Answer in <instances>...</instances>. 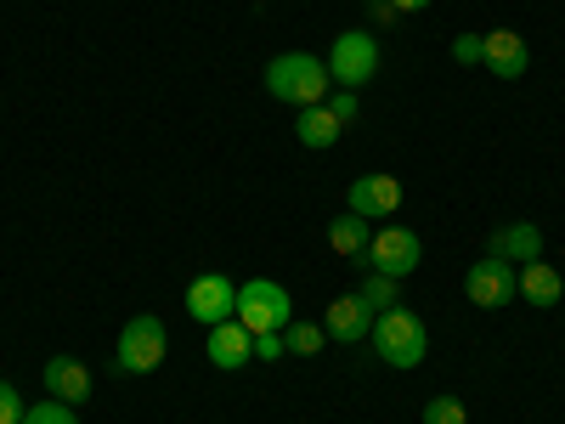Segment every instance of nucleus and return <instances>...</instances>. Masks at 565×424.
Returning <instances> with one entry per match:
<instances>
[{"instance_id":"f257e3e1","label":"nucleus","mask_w":565,"mask_h":424,"mask_svg":"<svg viewBox=\"0 0 565 424\" xmlns=\"http://www.w3.org/2000/svg\"><path fill=\"white\" fill-rule=\"evenodd\" d=\"M328 63L311 52H282L266 63V97L271 103H289V108H317L328 103Z\"/></svg>"},{"instance_id":"f03ea898","label":"nucleus","mask_w":565,"mask_h":424,"mask_svg":"<svg viewBox=\"0 0 565 424\" xmlns=\"http://www.w3.org/2000/svg\"><path fill=\"white\" fill-rule=\"evenodd\" d=\"M373 357H380L385 368H418L424 357H430V328L418 322V311L407 306H391L373 317Z\"/></svg>"},{"instance_id":"7ed1b4c3","label":"nucleus","mask_w":565,"mask_h":424,"mask_svg":"<svg viewBox=\"0 0 565 424\" xmlns=\"http://www.w3.org/2000/svg\"><path fill=\"white\" fill-rule=\"evenodd\" d=\"M170 357V328L153 311H136L119 328V346H114V373H153Z\"/></svg>"},{"instance_id":"20e7f679","label":"nucleus","mask_w":565,"mask_h":424,"mask_svg":"<svg viewBox=\"0 0 565 424\" xmlns=\"http://www.w3.org/2000/svg\"><path fill=\"white\" fill-rule=\"evenodd\" d=\"M380 63H385V52H380V34L373 29H345V34H334V45H328V80L345 85V91L373 85Z\"/></svg>"},{"instance_id":"39448f33","label":"nucleus","mask_w":565,"mask_h":424,"mask_svg":"<svg viewBox=\"0 0 565 424\" xmlns=\"http://www.w3.org/2000/svg\"><path fill=\"white\" fill-rule=\"evenodd\" d=\"M238 322L249 328V335H282V328L295 322L289 289H282V283H271V277L238 283Z\"/></svg>"},{"instance_id":"423d86ee","label":"nucleus","mask_w":565,"mask_h":424,"mask_svg":"<svg viewBox=\"0 0 565 424\" xmlns=\"http://www.w3.org/2000/svg\"><path fill=\"white\" fill-rule=\"evenodd\" d=\"M418 261H424V239L413 226H402V221H385L380 232H373V244H367V255L356 261L362 272H385V277H413L418 272Z\"/></svg>"},{"instance_id":"0eeeda50","label":"nucleus","mask_w":565,"mask_h":424,"mask_svg":"<svg viewBox=\"0 0 565 424\" xmlns=\"http://www.w3.org/2000/svg\"><path fill=\"white\" fill-rule=\"evenodd\" d=\"M463 295L469 306H481V311H503L509 300H521V266H509V261H476L463 272Z\"/></svg>"},{"instance_id":"6e6552de","label":"nucleus","mask_w":565,"mask_h":424,"mask_svg":"<svg viewBox=\"0 0 565 424\" xmlns=\"http://www.w3.org/2000/svg\"><path fill=\"white\" fill-rule=\"evenodd\" d=\"M186 317L215 328V322H232L238 317V283H232L226 272H199L193 283H186Z\"/></svg>"},{"instance_id":"1a4fd4ad","label":"nucleus","mask_w":565,"mask_h":424,"mask_svg":"<svg viewBox=\"0 0 565 424\" xmlns=\"http://www.w3.org/2000/svg\"><path fill=\"white\" fill-rule=\"evenodd\" d=\"M345 210L362 215V221H373V215H396V210H402V181H396L391 170H367V176H356V181H351V193H345Z\"/></svg>"},{"instance_id":"9d476101","label":"nucleus","mask_w":565,"mask_h":424,"mask_svg":"<svg viewBox=\"0 0 565 424\" xmlns=\"http://www.w3.org/2000/svg\"><path fill=\"white\" fill-rule=\"evenodd\" d=\"M204 357H210L221 373H238V368L255 362V335H249L238 317H232V322H215L210 340H204Z\"/></svg>"},{"instance_id":"9b49d317","label":"nucleus","mask_w":565,"mask_h":424,"mask_svg":"<svg viewBox=\"0 0 565 424\" xmlns=\"http://www.w3.org/2000/svg\"><path fill=\"white\" fill-rule=\"evenodd\" d=\"M487 255L492 261H509V266H526V261H543V226L532 221H509L487 239Z\"/></svg>"},{"instance_id":"f8f14e48","label":"nucleus","mask_w":565,"mask_h":424,"mask_svg":"<svg viewBox=\"0 0 565 424\" xmlns=\"http://www.w3.org/2000/svg\"><path fill=\"white\" fill-rule=\"evenodd\" d=\"M481 68H492V80H521V74L532 68L526 34H514V29H487V63H481Z\"/></svg>"},{"instance_id":"ddd939ff","label":"nucleus","mask_w":565,"mask_h":424,"mask_svg":"<svg viewBox=\"0 0 565 424\" xmlns=\"http://www.w3.org/2000/svg\"><path fill=\"white\" fill-rule=\"evenodd\" d=\"M40 380H45V396H57V402H68V407L90 402V368H85L79 357H68V351L45 362Z\"/></svg>"},{"instance_id":"4468645a","label":"nucleus","mask_w":565,"mask_h":424,"mask_svg":"<svg viewBox=\"0 0 565 424\" xmlns=\"http://www.w3.org/2000/svg\"><path fill=\"white\" fill-rule=\"evenodd\" d=\"M322 335H328V340H340V346H362V340L373 335V311L362 306V295H340L334 306H328Z\"/></svg>"},{"instance_id":"2eb2a0df","label":"nucleus","mask_w":565,"mask_h":424,"mask_svg":"<svg viewBox=\"0 0 565 424\" xmlns=\"http://www.w3.org/2000/svg\"><path fill=\"white\" fill-rule=\"evenodd\" d=\"M559 295H565V277H559L548 261H526V266H521V300H526V306L548 311V306H559Z\"/></svg>"},{"instance_id":"dca6fc26","label":"nucleus","mask_w":565,"mask_h":424,"mask_svg":"<svg viewBox=\"0 0 565 424\" xmlns=\"http://www.w3.org/2000/svg\"><path fill=\"white\" fill-rule=\"evenodd\" d=\"M367 244H373V221H362V215H351V210L328 221V250H334V255L362 261V255H367Z\"/></svg>"},{"instance_id":"f3484780","label":"nucleus","mask_w":565,"mask_h":424,"mask_svg":"<svg viewBox=\"0 0 565 424\" xmlns=\"http://www.w3.org/2000/svg\"><path fill=\"white\" fill-rule=\"evenodd\" d=\"M340 130H345V125H340L334 114H328V103H317V108H300V114H295V136H300V148H317V153H322V148H334V141H340Z\"/></svg>"},{"instance_id":"a211bd4d","label":"nucleus","mask_w":565,"mask_h":424,"mask_svg":"<svg viewBox=\"0 0 565 424\" xmlns=\"http://www.w3.org/2000/svg\"><path fill=\"white\" fill-rule=\"evenodd\" d=\"M356 295H362V306H367L373 317H380V311H391V306H402V283H396V277H385V272H367Z\"/></svg>"},{"instance_id":"6ab92c4d","label":"nucleus","mask_w":565,"mask_h":424,"mask_svg":"<svg viewBox=\"0 0 565 424\" xmlns=\"http://www.w3.org/2000/svg\"><path fill=\"white\" fill-rule=\"evenodd\" d=\"M322 322H289V328H282V351H289V357H317L322 351Z\"/></svg>"},{"instance_id":"aec40b11","label":"nucleus","mask_w":565,"mask_h":424,"mask_svg":"<svg viewBox=\"0 0 565 424\" xmlns=\"http://www.w3.org/2000/svg\"><path fill=\"white\" fill-rule=\"evenodd\" d=\"M418 424H469V407H463V396H430Z\"/></svg>"},{"instance_id":"412c9836","label":"nucleus","mask_w":565,"mask_h":424,"mask_svg":"<svg viewBox=\"0 0 565 424\" xmlns=\"http://www.w3.org/2000/svg\"><path fill=\"white\" fill-rule=\"evenodd\" d=\"M23 424H79V413L68 402H57V396H40V402H29Z\"/></svg>"},{"instance_id":"4be33fe9","label":"nucleus","mask_w":565,"mask_h":424,"mask_svg":"<svg viewBox=\"0 0 565 424\" xmlns=\"http://www.w3.org/2000/svg\"><path fill=\"white\" fill-rule=\"evenodd\" d=\"M452 63H463V68L487 63V34H452Z\"/></svg>"},{"instance_id":"5701e85b","label":"nucleus","mask_w":565,"mask_h":424,"mask_svg":"<svg viewBox=\"0 0 565 424\" xmlns=\"http://www.w3.org/2000/svg\"><path fill=\"white\" fill-rule=\"evenodd\" d=\"M328 114H334L340 125H351V119L362 114V97H356V91H345V85H340V91H328Z\"/></svg>"},{"instance_id":"b1692460","label":"nucleus","mask_w":565,"mask_h":424,"mask_svg":"<svg viewBox=\"0 0 565 424\" xmlns=\"http://www.w3.org/2000/svg\"><path fill=\"white\" fill-rule=\"evenodd\" d=\"M23 413H29V402L18 396V385L0 380V424H23Z\"/></svg>"},{"instance_id":"393cba45","label":"nucleus","mask_w":565,"mask_h":424,"mask_svg":"<svg viewBox=\"0 0 565 424\" xmlns=\"http://www.w3.org/2000/svg\"><path fill=\"white\" fill-rule=\"evenodd\" d=\"M255 362H282V335H255Z\"/></svg>"},{"instance_id":"a878e982","label":"nucleus","mask_w":565,"mask_h":424,"mask_svg":"<svg viewBox=\"0 0 565 424\" xmlns=\"http://www.w3.org/2000/svg\"><path fill=\"white\" fill-rule=\"evenodd\" d=\"M367 7H373V23H396V18H402L391 0H367Z\"/></svg>"},{"instance_id":"bb28decb","label":"nucleus","mask_w":565,"mask_h":424,"mask_svg":"<svg viewBox=\"0 0 565 424\" xmlns=\"http://www.w3.org/2000/svg\"><path fill=\"white\" fill-rule=\"evenodd\" d=\"M396 12H424V7H436V0H391Z\"/></svg>"}]
</instances>
